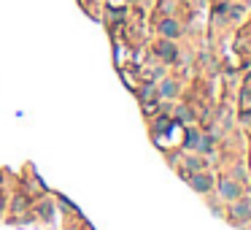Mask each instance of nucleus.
Segmentation results:
<instances>
[{"instance_id":"obj_2","label":"nucleus","mask_w":251,"mask_h":230,"mask_svg":"<svg viewBox=\"0 0 251 230\" xmlns=\"http://www.w3.org/2000/svg\"><path fill=\"white\" fill-rule=\"evenodd\" d=\"M192 184H194V189H208V179H192Z\"/></svg>"},{"instance_id":"obj_1","label":"nucleus","mask_w":251,"mask_h":230,"mask_svg":"<svg viewBox=\"0 0 251 230\" xmlns=\"http://www.w3.org/2000/svg\"><path fill=\"white\" fill-rule=\"evenodd\" d=\"M159 30H162V36H168V38L178 36V24H175L173 19H165V22L159 24Z\"/></svg>"},{"instance_id":"obj_3","label":"nucleus","mask_w":251,"mask_h":230,"mask_svg":"<svg viewBox=\"0 0 251 230\" xmlns=\"http://www.w3.org/2000/svg\"><path fill=\"white\" fill-rule=\"evenodd\" d=\"M159 52H162V54H173V46H168V43H162V46H159Z\"/></svg>"},{"instance_id":"obj_4","label":"nucleus","mask_w":251,"mask_h":230,"mask_svg":"<svg viewBox=\"0 0 251 230\" xmlns=\"http://www.w3.org/2000/svg\"><path fill=\"white\" fill-rule=\"evenodd\" d=\"M162 92H165V95H173V92H175V87H173V84H165Z\"/></svg>"}]
</instances>
